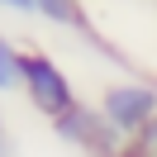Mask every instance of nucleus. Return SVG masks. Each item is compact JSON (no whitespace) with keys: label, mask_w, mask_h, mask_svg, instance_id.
<instances>
[{"label":"nucleus","mask_w":157,"mask_h":157,"mask_svg":"<svg viewBox=\"0 0 157 157\" xmlns=\"http://www.w3.org/2000/svg\"><path fill=\"white\" fill-rule=\"evenodd\" d=\"M24 95L48 119H62L71 105H81L76 90H71V81H67V71H62L48 52H33V48L24 52Z\"/></svg>","instance_id":"obj_1"},{"label":"nucleus","mask_w":157,"mask_h":157,"mask_svg":"<svg viewBox=\"0 0 157 157\" xmlns=\"http://www.w3.org/2000/svg\"><path fill=\"white\" fill-rule=\"evenodd\" d=\"M100 114L114 124L119 138L133 143V138L152 124V114H157V86H147V81H114V86H105V95H100Z\"/></svg>","instance_id":"obj_2"},{"label":"nucleus","mask_w":157,"mask_h":157,"mask_svg":"<svg viewBox=\"0 0 157 157\" xmlns=\"http://www.w3.org/2000/svg\"><path fill=\"white\" fill-rule=\"evenodd\" d=\"M52 128H57L62 143L81 147L86 157H119V152H124V143H128V138L114 133V124H109L95 105H71L62 119H52Z\"/></svg>","instance_id":"obj_3"},{"label":"nucleus","mask_w":157,"mask_h":157,"mask_svg":"<svg viewBox=\"0 0 157 157\" xmlns=\"http://www.w3.org/2000/svg\"><path fill=\"white\" fill-rule=\"evenodd\" d=\"M38 14L57 29H76V33H90V19H86V5L81 0H38Z\"/></svg>","instance_id":"obj_4"},{"label":"nucleus","mask_w":157,"mask_h":157,"mask_svg":"<svg viewBox=\"0 0 157 157\" xmlns=\"http://www.w3.org/2000/svg\"><path fill=\"white\" fill-rule=\"evenodd\" d=\"M19 86H24V52L0 33V95H10Z\"/></svg>","instance_id":"obj_5"},{"label":"nucleus","mask_w":157,"mask_h":157,"mask_svg":"<svg viewBox=\"0 0 157 157\" xmlns=\"http://www.w3.org/2000/svg\"><path fill=\"white\" fill-rule=\"evenodd\" d=\"M133 143H138V147H143V152H147V157H157V114H152V124H147V128H143V133H138V138H133Z\"/></svg>","instance_id":"obj_6"},{"label":"nucleus","mask_w":157,"mask_h":157,"mask_svg":"<svg viewBox=\"0 0 157 157\" xmlns=\"http://www.w3.org/2000/svg\"><path fill=\"white\" fill-rule=\"evenodd\" d=\"M5 10H14V14H38V0H0Z\"/></svg>","instance_id":"obj_7"},{"label":"nucleus","mask_w":157,"mask_h":157,"mask_svg":"<svg viewBox=\"0 0 157 157\" xmlns=\"http://www.w3.org/2000/svg\"><path fill=\"white\" fill-rule=\"evenodd\" d=\"M0 157H14V143H10V133L0 128Z\"/></svg>","instance_id":"obj_8"},{"label":"nucleus","mask_w":157,"mask_h":157,"mask_svg":"<svg viewBox=\"0 0 157 157\" xmlns=\"http://www.w3.org/2000/svg\"><path fill=\"white\" fill-rule=\"evenodd\" d=\"M119 157H147V152H143L138 143H124V152H119Z\"/></svg>","instance_id":"obj_9"},{"label":"nucleus","mask_w":157,"mask_h":157,"mask_svg":"<svg viewBox=\"0 0 157 157\" xmlns=\"http://www.w3.org/2000/svg\"><path fill=\"white\" fill-rule=\"evenodd\" d=\"M0 128H5V119H0Z\"/></svg>","instance_id":"obj_10"}]
</instances>
